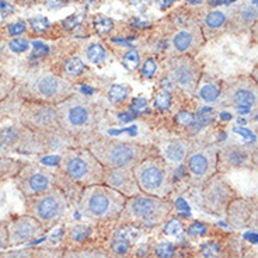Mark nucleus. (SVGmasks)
<instances>
[{
  "instance_id": "nucleus-29",
  "label": "nucleus",
  "mask_w": 258,
  "mask_h": 258,
  "mask_svg": "<svg viewBox=\"0 0 258 258\" xmlns=\"http://www.w3.org/2000/svg\"><path fill=\"white\" fill-rule=\"evenodd\" d=\"M234 17L240 26H255L258 23V9L251 5H243L237 9Z\"/></svg>"
},
{
  "instance_id": "nucleus-7",
  "label": "nucleus",
  "mask_w": 258,
  "mask_h": 258,
  "mask_svg": "<svg viewBox=\"0 0 258 258\" xmlns=\"http://www.w3.org/2000/svg\"><path fill=\"white\" fill-rule=\"evenodd\" d=\"M132 170L141 192L159 198L171 197L174 191V167H171L159 153L148 156Z\"/></svg>"
},
{
  "instance_id": "nucleus-11",
  "label": "nucleus",
  "mask_w": 258,
  "mask_h": 258,
  "mask_svg": "<svg viewBox=\"0 0 258 258\" xmlns=\"http://www.w3.org/2000/svg\"><path fill=\"white\" fill-rule=\"evenodd\" d=\"M218 148L216 145H192L184 161L188 181L194 188H201L213 174L218 173L216 167Z\"/></svg>"
},
{
  "instance_id": "nucleus-48",
  "label": "nucleus",
  "mask_w": 258,
  "mask_h": 258,
  "mask_svg": "<svg viewBox=\"0 0 258 258\" xmlns=\"http://www.w3.org/2000/svg\"><path fill=\"white\" fill-rule=\"evenodd\" d=\"M250 76H251L252 80H254V83L257 84V87H258V64L255 66V68H254V69H252L251 75H250Z\"/></svg>"
},
{
  "instance_id": "nucleus-39",
  "label": "nucleus",
  "mask_w": 258,
  "mask_h": 258,
  "mask_svg": "<svg viewBox=\"0 0 258 258\" xmlns=\"http://www.w3.org/2000/svg\"><path fill=\"white\" fill-rule=\"evenodd\" d=\"M153 105L157 110H167L168 107L171 105V96H170V93L166 90L159 91L155 96Z\"/></svg>"
},
{
  "instance_id": "nucleus-30",
  "label": "nucleus",
  "mask_w": 258,
  "mask_h": 258,
  "mask_svg": "<svg viewBox=\"0 0 258 258\" xmlns=\"http://www.w3.org/2000/svg\"><path fill=\"white\" fill-rule=\"evenodd\" d=\"M223 251L225 248L219 240H208L200 245L198 254L201 258H226L227 255Z\"/></svg>"
},
{
  "instance_id": "nucleus-27",
  "label": "nucleus",
  "mask_w": 258,
  "mask_h": 258,
  "mask_svg": "<svg viewBox=\"0 0 258 258\" xmlns=\"http://www.w3.org/2000/svg\"><path fill=\"white\" fill-rule=\"evenodd\" d=\"M60 258H112L105 247H90V248H71L63 250Z\"/></svg>"
},
{
  "instance_id": "nucleus-24",
  "label": "nucleus",
  "mask_w": 258,
  "mask_h": 258,
  "mask_svg": "<svg viewBox=\"0 0 258 258\" xmlns=\"http://www.w3.org/2000/svg\"><path fill=\"white\" fill-rule=\"evenodd\" d=\"M192 143L187 139H167L160 145L159 155L167 161L171 167H180L184 164Z\"/></svg>"
},
{
  "instance_id": "nucleus-31",
  "label": "nucleus",
  "mask_w": 258,
  "mask_h": 258,
  "mask_svg": "<svg viewBox=\"0 0 258 258\" xmlns=\"http://www.w3.org/2000/svg\"><path fill=\"white\" fill-rule=\"evenodd\" d=\"M131 91H132V89L129 86H125V84H112L108 89V91H107V100L111 104H114V105L121 104L128 98Z\"/></svg>"
},
{
  "instance_id": "nucleus-16",
  "label": "nucleus",
  "mask_w": 258,
  "mask_h": 258,
  "mask_svg": "<svg viewBox=\"0 0 258 258\" xmlns=\"http://www.w3.org/2000/svg\"><path fill=\"white\" fill-rule=\"evenodd\" d=\"M12 153L35 155L34 132L19 121L0 125V156Z\"/></svg>"
},
{
  "instance_id": "nucleus-12",
  "label": "nucleus",
  "mask_w": 258,
  "mask_h": 258,
  "mask_svg": "<svg viewBox=\"0 0 258 258\" xmlns=\"http://www.w3.org/2000/svg\"><path fill=\"white\" fill-rule=\"evenodd\" d=\"M239 192L227 181L225 174L216 173L201 187L202 209L213 216H225L226 209Z\"/></svg>"
},
{
  "instance_id": "nucleus-35",
  "label": "nucleus",
  "mask_w": 258,
  "mask_h": 258,
  "mask_svg": "<svg viewBox=\"0 0 258 258\" xmlns=\"http://www.w3.org/2000/svg\"><path fill=\"white\" fill-rule=\"evenodd\" d=\"M122 64L128 69L129 72L136 71L141 66V53L138 49H128L123 53L122 56Z\"/></svg>"
},
{
  "instance_id": "nucleus-43",
  "label": "nucleus",
  "mask_w": 258,
  "mask_h": 258,
  "mask_svg": "<svg viewBox=\"0 0 258 258\" xmlns=\"http://www.w3.org/2000/svg\"><path fill=\"white\" fill-rule=\"evenodd\" d=\"M248 230L258 232V198L252 197V213L250 223H248Z\"/></svg>"
},
{
  "instance_id": "nucleus-49",
  "label": "nucleus",
  "mask_w": 258,
  "mask_h": 258,
  "mask_svg": "<svg viewBox=\"0 0 258 258\" xmlns=\"http://www.w3.org/2000/svg\"><path fill=\"white\" fill-rule=\"evenodd\" d=\"M5 44H0V64L3 62V53H5Z\"/></svg>"
},
{
  "instance_id": "nucleus-17",
  "label": "nucleus",
  "mask_w": 258,
  "mask_h": 258,
  "mask_svg": "<svg viewBox=\"0 0 258 258\" xmlns=\"http://www.w3.org/2000/svg\"><path fill=\"white\" fill-rule=\"evenodd\" d=\"M142 233V230L134 226L116 223L105 248L112 258H132L136 255V252H141V247L136 250V244Z\"/></svg>"
},
{
  "instance_id": "nucleus-3",
  "label": "nucleus",
  "mask_w": 258,
  "mask_h": 258,
  "mask_svg": "<svg viewBox=\"0 0 258 258\" xmlns=\"http://www.w3.org/2000/svg\"><path fill=\"white\" fill-rule=\"evenodd\" d=\"M173 211L174 202L170 198H159L141 192L126 198L116 223L134 226L142 232H150L166 225Z\"/></svg>"
},
{
  "instance_id": "nucleus-42",
  "label": "nucleus",
  "mask_w": 258,
  "mask_h": 258,
  "mask_svg": "<svg viewBox=\"0 0 258 258\" xmlns=\"http://www.w3.org/2000/svg\"><path fill=\"white\" fill-rule=\"evenodd\" d=\"M10 248L9 245V232H7V219H0V251Z\"/></svg>"
},
{
  "instance_id": "nucleus-5",
  "label": "nucleus",
  "mask_w": 258,
  "mask_h": 258,
  "mask_svg": "<svg viewBox=\"0 0 258 258\" xmlns=\"http://www.w3.org/2000/svg\"><path fill=\"white\" fill-rule=\"evenodd\" d=\"M126 198L115 189L104 184H96L82 189L76 205L80 218L91 223L112 225L116 223Z\"/></svg>"
},
{
  "instance_id": "nucleus-45",
  "label": "nucleus",
  "mask_w": 258,
  "mask_h": 258,
  "mask_svg": "<svg viewBox=\"0 0 258 258\" xmlns=\"http://www.w3.org/2000/svg\"><path fill=\"white\" fill-rule=\"evenodd\" d=\"M24 30H26V24L24 23H21V21H19V23H14V24H12V26L9 27V34H12V35H20L21 32H24Z\"/></svg>"
},
{
  "instance_id": "nucleus-8",
  "label": "nucleus",
  "mask_w": 258,
  "mask_h": 258,
  "mask_svg": "<svg viewBox=\"0 0 258 258\" xmlns=\"http://www.w3.org/2000/svg\"><path fill=\"white\" fill-rule=\"evenodd\" d=\"M69 207V198L59 187L51 188L35 197L24 198V213L39 222L45 232L52 230L62 222Z\"/></svg>"
},
{
  "instance_id": "nucleus-53",
  "label": "nucleus",
  "mask_w": 258,
  "mask_h": 258,
  "mask_svg": "<svg viewBox=\"0 0 258 258\" xmlns=\"http://www.w3.org/2000/svg\"><path fill=\"white\" fill-rule=\"evenodd\" d=\"M3 2H13V0H3Z\"/></svg>"
},
{
  "instance_id": "nucleus-46",
  "label": "nucleus",
  "mask_w": 258,
  "mask_h": 258,
  "mask_svg": "<svg viewBox=\"0 0 258 258\" xmlns=\"http://www.w3.org/2000/svg\"><path fill=\"white\" fill-rule=\"evenodd\" d=\"M157 2H159V6H160L161 9H167V7H170L174 3L175 0H157Z\"/></svg>"
},
{
  "instance_id": "nucleus-18",
  "label": "nucleus",
  "mask_w": 258,
  "mask_h": 258,
  "mask_svg": "<svg viewBox=\"0 0 258 258\" xmlns=\"http://www.w3.org/2000/svg\"><path fill=\"white\" fill-rule=\"evenodd\" d=\"M252 152L254 148L247 145H226L223 148L218 149V173L226 175L236 170L254 168L251 161Z\"/></svg>"
},
{
  "instance_id": "nucleus-6",
  "label": "nucleus",
  "mask_w": 258,
  "mask_h": 258,
  "mask_svg": "<svg viewBox=\"0 0 258 258\" xmlns=\"http://www.w3.org/2000/svg\"><path fill=\"white\" fill-rule=\"evenodd\" d=\"M16 91L26 101L58 105L76 93V84L62 78L58 73L37 71L28 73L17 82Z\"/></svg>"
},
{
  "instance_id": "nucleus-41",
  "label": "nucleus",
  "mask_w": 258,
  "mask_h": 258,
  "mask_svg": "<svg viewBox=\"0 0 258 258\" xmlns=\"http://www.w3.org/2000/svg\"><path fill=\"white\" fill-rule=\"evenodd\" d=\"M9 49L12 52H16V53H21V52H26L28 48H30V42L24 38H20V37H16L10 42H9Z\"/></svg>"
},
{
  "instance_id": "nucleus-54",
  "label": "nucleus",
  "mask_w": 258,
  "mask_h": 258,
  "mask_svg": "<svg viewBox=\"0 0 258 258\" xmlns=\"http://www.w3.org/2000/svg\"><path fill=\"white\" fill-rule=\"evenodd\" d=\"M226 258H237V257H226Z\"/></svg>"
},
{
  "instance_id": "nucleus-40",
  "label": "nucleus",
  "mask_w": 258,
  "mask_h": 258,
  "mask_svg": "<svg viewBox=\"0 0 258 258\" xmlns=\"http://www.w3.org/2000/svg\"><path fill=\"white\" fill-rule=\"evenodd\" d=\"M157 72V62L153 58H148L145 62H142L141 66V75L145 79H152Z\"/></svg>"
},
{
  "instance_id": "nucleus-19",
  "label": "nucleus",
  "mask_w": 258,
  "mask_h": 258,
  "mask_svg": "<svg viewBox=\"0 0 258 258\" xmlns=\"http://www.w3.org/2000/svg\"><path fill=\"white\" fill-rule=\"evenodd\" d=\"M7 232H9L10 247L27 244L46 233L39 222L26 213L14 216L12 219H7Z\"/></svg>"
},
{
  "instance_id": "nucleus-25",
  "label": "nucleus",
  "mask_w": 258,
  "mask_h": 258,
  "mask_svg": "<svg viewBox=\"0 0 258 258\" xmlns=\"http://www.w3.org/2000/svg\"><path fill=\"white\" fill-rule=\"evenodd\" d=\"M26 163V160H21V159H14L10 156H0V184L14 180Z\"/></svg>"
},
{
  "instance_id": "nucleus-15",
  "label": "nucleus",
  "mask_w": 258,
  "mask_h": 258,
  "mask_svg": "<svg viewBox=\"0 0 258 258\" xmlns=\"http://www.w3.org/2000/svg\"><path fill=\"white\" fill-rule=\"evenodd\" d=\"M167 75L173 83L188 96H197L204 76L201 64L189 55H173L167 59Z\"/></svg>"
},
{
  "instance_id": "nucleus-36",
  "label": "nucleus",
  "mask_w": 258,
  "mask_h": 258,
  "mask_svg": "<svg viewBox=\"0 0 258 258\" xmlns=\"http://www.w3.org/2000/svg\"><path fill=\"white\" fill-rule=\"evenodd\" d=\"M93 24H94V30H96L98 34L105 35V34L111 32L112 27H114V21H112L110 17H105V16H96Z\"/></svg>"
},
{
  "instance_id": "nucleus-51",
  "label": "nucleus",
  "mask_w": 258,
  "mask_h": 258,
  "mask_svg": "<svg viewBox=\"0 0 258 258\" xmlns=\"http://www.w3.org/2000/svg\"><path fill=\"white\" fill-rule=\"evenodd\" d=\"M251 258H258V251L254 252V254H252V255H251Z\"/></svg>"
},
{
  "instance_id": "nucleus-13",
  "label": "nucleus",
  "mask_w": 258,
  "mask_h": 258,
  "mask_svg": "<svg viewBox=\"0 0 258 258\" xmlns=\"http://www.w3.org/2000/svg\"><path fill=\"white\" fill-rule=\"evenodd\" d=\"M16 121L23 123L34 134L60 128L56 105L26 101L23 98L20 101L19 108L16 111Z\"/></svg>"
},
{
  "instance_id": "nucleus-44",
  "label": "nucleus",
  "mask_w": 258,
  "mask_h": 258,
  "mask_svg": "<svg viewBox=\"0 0 258 258\" xmlns=\"http://www.w3.org/2000/svg\"><path fill=\"white\" fill-rule=\"evenodd\" d=\"M30 24H31L32 30H35V31H45L48 26H49V23H48V20L45 17H42V16H37V17H34V19L30 20Z\"/></svg>"
},
{
  "instance_id": "nucleus-2",
  "label": "nucleus",
  "mask_w": 258,
  "mask_h": 258,
  "mask_svg": "<svg viewBox=\"0 0 258 258\" xmlns=\"http://www.w3.org/2000/svg\"><path fill=\"white\" fill-rule=\"evenodd\" d=\"M56 112L60 128L82 146L84 139L91 142L97 138V131L105 116V105L100 100L76 91L56 105Z\"/></svg>"
},
{
  "instance_id": "nucleus-4",
  "label": "nucleus",
  "mask_w": 258,
  "mask_h": 258,
  "mask_svg": "<svg viewBox=\"0 0 258 258\" xmlns=\"http://www.w3.org/2000/svg\"><path fill=\"white\" fill-rule=\"evenodd\" d=\"M84 146L89 148L104 168H134L148 156L159 153L152 145L108 136H97Z\"/></svg>"
},
{
  "instance_id": "nucleus-9",
  "label": "nucleus",
  "mask_w": 258,
  "mask_h": 258,
  "mask_svg": "<svg viewBox=\"0 0 258 258\" xmlns=\"http://www.w3.org/2000/svg\"><path fill=\"white\" fill-rule=\"evenodd\" d=\"M112 225H98L91 222H73L64 227L60 237V247L63 250L71 248H90V247H105L114 229Z\"/></svg>"
},
{
  "instance_id": "nucleus-28",
  "label": "nucleus",
  "mask_w": 258,
  "mask_h": 258,
  "mask_svg": "<svg viewBox=\"0 0 258 258\" xmlns=\"http://www.w3.org/2000/svg\"><path fill=\"white\" fill-rule=\"evenodd\" d=\"M84 71H86V63H84L83 59L79 58V56H72L68 60H64L60 76L73 83V80L80 78Z\"/></svg>"
},
{
  "instance_id": "nucleus-38",
  "label": "nucleus",
  "mask_w": 258,
  "mask_h": 258,
  "mask_svg": "<svg viewBox=\"0 0 258 258\" xmlns=\"http://www.w3.org/2000/svg\"><path fill=\"white\" fill-rule=\"evenodd\" d=\"M0 258H35V248L5 250L0 251Z\"/></svg>"
},
{
  "instance_id": "nucleus-26",
  "label": "nucleus",
  "mask_w": 258,
  "mask_h": 258,
  "mask_svg": "<svg viewBox=\"0 0 258 258\" xmlns=\"http://www.w3.org/2000/svg\"><path fill=\"white\" fill-rule=\"evenodd\" d=\"M197 96L200 97L204 103L213 104L220 101V96H222V82H216V80H208L204 82L201 79L200 87L197 91Z\"/></svg>"
},
{
  "instance_id": "nucleus-32",
  "label": "nucleus",
  "mask_w": 258,
  "mask_h": 258,
  "mask_svg": "<svg viewBox=\"0 0 258 258\" xmlns=\"http://www.w3.org/2000/svg\"><path fill=\"white\" fill-rule=\"evenodd\" d=\"M226 21H227V17H226V14L223 12H220V10H212V12H209L205 16V19H204V26L208 30H211V31H215V30H220V28H223L226 24Z\"/></svg>"
},
{
  "instance_id": "nucleus-47",
  "label": "nucleus",
  "mask_w": 258,
  "mask_h": 258,
  "mask_svg": "<svg viewBox=\"0 0 258 258\" xmlns=\"http://www.w3.org/2000/svg\"><path fill=\"white\" fill-rule=\"evenodd\" d=\"M251 161H252V167L258 168V148H254Z\"/></svg>"
},
{
  "instance_id": "nucleus-10",
  "label": "nucleus",
  "mask_w": 258,
  "mask_h": 258,
  "mask_svg": "<svg viewBox=\"0 0 258 258\" xmlns=\"http://www.w3.org/2000/svg\"><path fill=\"white\" fill-rule=\"evenodd\" d=\"M220 103L225 107L248 112L258 110V87L250 75L236 76L222 82Z\"/></svg>"
},
{
  "instance_id": "nucleus-1",
  "label": "nucleus",
  "mask_w": 258,
  "mask_h": 258,
  "mask_svg": "<svg viewBox=\"0 0 258 258\" xmlns=\"http://www.w3.org/2000/svg\"><path fill=\"white\" fill-rule=\"evenodd\" d=\"M55 173L56 187L79 198L83 188L103 184L104 167L87 146H72L60 153Z\"/></svg>"
},
{
  "instance_id": "nucleus-37",
  "label": "nucleus",
  "mask_w": 258,
  "mask_h": 258,
  "mask_svg": "<svg viewBox=\"0 0 258 258\" xmlns=\"http://www.w3.org/2000/svg\"><path fill=\"white\" fill-rule=\"evenodd\" d=\"M16 86L17 82L14 79H0V104L13 94Z\"/></svg>"
},
{
  "instance_id": "nucleus-52",
  "label": "nucleus",
  "mask_w": 258,
  "mask_h": 258,
  "mask_svg": "<svg viewBox=\"0 0 258 258\" xmlns=\"http://www.w3.org/2000/svg\"><path fill=\"white\" fill-rule=\"evenodd\" d=\"M255 122H257V129H258V116H257V119H255Z\"/></svg>"
},
{
  "instance_id": "nucleus-22",
  "label": "nucleus",
  "mask_w": 258,
  "mask_h": 258,
  "mask_svg": "<svg viewBox=\"0 0 258 258\" xmlns=\"http://www.w3.org/2000/svg\"><path fill=\"white\" fill-rule=\"evenodd\" d=\"M170 41L174 55L194 56L195 53H198V49L204 44V34L200 27L192 24V26L182 27L178 31L174 32Z\"/></svg>"
},
{
  "instance_id": "nucleus-20",
  "label": "nucleus",
  "mask_w": 258,
  "mask_h": 258,
  "mask_svg": "<svg viewBox=\"0 0 258 258\" xmlns=\"http://www.w3.org/2000/svg\"><path fill=\"white\" fill-rule=\"evenodd\" d=\"M72 146H79L78 141L62 128L34 134V150L38 155H49L53 152L62 153Z\"/></svg>"
},
{
  "instance_id": "nucleus-55",
  "label": "nucleus",
  "mask_w": 258,
  "mask_h": 258,
  "mask_svg": "<svg viewBox=\"0 0 258 258\" xmlns=\"http://www.w3.org/2000/svg\"><path fill=\"white\" fill-rule=\"evenodd\" d=\"M257 28H258V27H257Z\"/></svg>"
},
{
  "instance_id": "nucleus-21",
  "label": "nucleus",
  "mask_w": 258,
  "mask_h": 258,
  "mask_svg": "<svg viewBox=\"0 0 258 258\" xmlns=\"http://www.w3.org/2000/svg\"><path fill=\"white\" fill-rule=\"evenodd\" d=\"M103 184L115 189L125 198L141 194L132 168H104Z\"/></svg>"
},
{
  "instance_id": "nucleus-23",
  "label": "nucleus",
  "mask_w": 258,
  "mask_h": 258,
  "mask_svg": "<svg viewBox=\"0 0 258 258\" xmlns=\"http://www.w3.org/2000/svg\"><path fill=\"white\" fill-rule=\"evenodd\" d=\"M252 213V197L244 198V197H237L229 204L226 209L225 218L226 222L232 226L236 230L241 229H248V223L251 219Z\"/></svg>"
},
{
  "instance_id": "nucleus-33",
  "label": "nucleus",
  "mask_w": 258,
  "mask_h": 258,
  "mask_svg": "<svg viewBox=\"0 0 258 258\" xmlns=\"http://www.w3.org/2000/svg\"><path fill=\"white\" fill-rule=\"evenodd\" d=\"M86 59L93 64L103 63L107 59V51L101 44L91 42L90 45L86 48Z\"/></svg>"
},
{
  "instance_id": "nucleus-14",
  "label": "nucleus",
  "mask_w": 258,
  "mask_h": 258,
  "mask_svg": "<svg viewBox=\"0 0 258 258\" xmlns=\"http://www.w3.org/2000/svg\"><path fill=\"white\" fill-rule=\"evenodd\" d=\"M13 181L23 198H30L56 187V173L38 163L27 161Z\"/></svg>"
},
{
  "instance_id": "nucleus-34",
  "label": "nucleus",
  "mask_w": 258,
  "mask_h": 258,
  "mask_svg": "<svg viewBox=\"0 0 258 258\" xmlns=\"http://www.w3.org/2000/svg\"><path fill=\"white\" fill-rule=\"evenodd\" d=\"M184 232L189 237L198 239V237H205L209 233V225L200 222V220H192L189 222V225L184 227Z\"/></svg>"
},
{
  "instance_id": "nucleus-50",
  "label": "nucleus",
  "mask_w": 258,
  "mask_h": 258,
  "mask_svg": "<svg viewBox=\"0 0 258 258\" xmlns=\"http://www.w3.org/2000/svg\"><path fill=\"white\" fill-rule=\"evenodd\" d=\"M187 2L189 3V5H201L204 0H187Z\"/></svg>"
}]
</instances>
